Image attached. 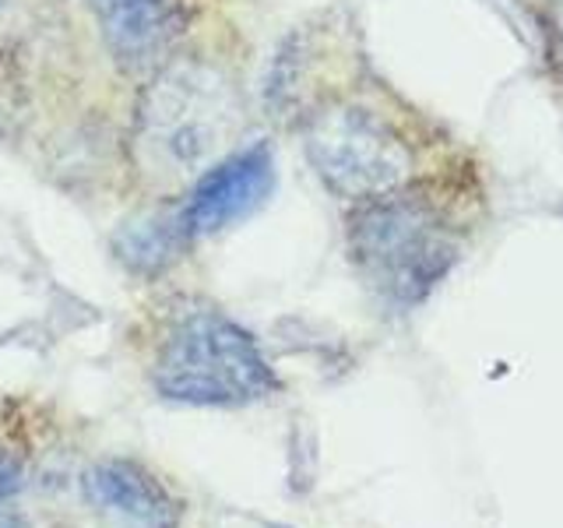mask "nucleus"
Segmentation results:
<instances>
[{"label": "nucleus", "instance_id": "obj_1", "mask_svg": "<svg viewBox=\"0 0 563 528\" xmlns=\"http://www.w3.org/2000/svg\"><path fill=\"white\" fill-rule=\"evenodd\" d=\"M243 99L222 67L201 57L163 61L134 110V158L152 180L184 184L233 152Z\"/></svg>", "mask_w": 563, "mask_h": 528}, {"label": "nucleus", "instance_id": "obj_2", "mask_svg": "<svg viewBox=\"0 0 563 528\" xmlns=\"http://www.w3.org/2000/svg\"><path fill=\"white\" fill-rule=\"evenodd\" d=\"M152 384L169 402L205 409L251 405L278 387L254 334L205 304H187L173 314L152 360Z\"/></svg>", "mask_w": 563, "mask_h": 528}, {"label": "nucleus", "instance_id": "obj_3", "mask_svg": "<svg viewBox=\"0 0 563 528\" xmlns=\"http://www.w3.org/2000/svg\"><path fill=\"white\" fill-rule=\"evenodd\" d=\"M349 251L369 286L398 304H412L427 293L448 261L427 208L384 194L352 216Z\"/></svg>", "mask_w": 563, "mask_h": 528}, {"label": "nucleus", "instance_id": "obj_4", "mask_svg": "<svg viewBox=\"0 0 563 528\" xmlns=\"http://www.w3.org/2000/svg\"><path fill=\"white\" fill-rule=\"evenodd\" d=\"M307 158L342 198L369 201L395 190L409 173V152L384 120L360 106H331L307 128Z\"/></svg>", "mask_w": 563, "mask_h": 528}, {"label": "nucleus", "instance_id": "obj_5", "mask_svg": "<svg viewBox=\"0 0 563 528\" xmlns=\"http://www.w3.org/2000/svg\"><path fill=\"white\" fill-rule=\"evenodd\" d=\"M275 190V152L268 141H254L246 148L225 152L219 163H211L194 187L187 201L176 208L187 237H211L222 233L272 198Z\"/></svg>", "mask_w": 563, "mask_h": 528}, {"label": "nucleus", "instance_id": "obj_6", "mask_svg": "<svg viewBox=\"0 0 563 528\" xmlns=\"http://www.w3.org/2000/svg\"><path fill=\"white\" fill-rule=\"evenodd\" d=\"M110 57L128 67H158L187 32V0H81Z\"/></svg>", "mask_w": 563, "mask_h": 528}, {"label": "nucleus", "instance_id": "obj_7", "mask_svg": "<svg viewBox=\"0 0 563 528\" xmlns=\"http://www.w3.org/2000/svg\"><path fill=\"white\" fill-rule=\"evenodd\" d=\"M85 501L123 528H180L184 507L158 475L128 458H106L81 475Z\"/></svg>", "mask_w": 563, "mask_h": 528}, {"label": "nucleus", "instance_id": "obj_8", "mask_svg": "<svg viewBox=\"0 0 563 528\" xmlns=\"http://www.w3.org/2000/svg\"><path fill=\"white\" fill-rule=\"evenodd\" d=\"M190 243L187 229L180 222V211H163V216H145L128 222L117 233L113 246L117 254L123 257L131 272H163L166 264H173L180 257V251Z\"/></svg>", "mask_w": 563, "mask_h": 528}, {"label": "nucleus", "instance_id": "obj_9", "mask_svg": "<svg viewBox=\"0 0 563 528\" xmlns=\"http://www.w3.org/2000/svg\"><path fill=\"white\" fill-rule=\"evenodd\" d=\"M18 490H22V469L8 462V458H0V504H8Z\"/></svg>", "mask_w": 563, "mask_h": 528}, {"label": "nucleus", "instance_id": "obj_10", "mask_svg": "<svg viewBox=\"0 0 563 528\" xmlns=\"http://www.w3.org/2000/svg\"><path fill=\"white\" fill-rule=\"evenodd\" d=\"M0 528H29V521L22 515H14L4 504H0Z\"/></svg>", "mask_w": 563, "mask_h": 528}, {"label": "nucleus", "instance_id": "obj_11", "mask_svg": "<svg viewBox=\"0 0 563 528\" xmlns=\"http://www.w3.org/2000/svg\"><path fill=\"white\" fill-rule=\"evenodd\" d=\"M8 8H11V0H0V14H4Z\"/></svg>", "mask_w": 563, "mask_h": 528}]
</instances>
